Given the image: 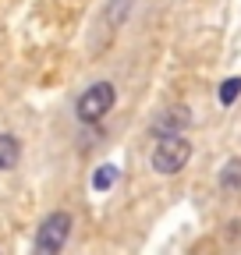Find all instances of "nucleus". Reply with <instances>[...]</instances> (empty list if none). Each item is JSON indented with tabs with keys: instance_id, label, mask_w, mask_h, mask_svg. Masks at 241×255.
Returning <instances> with one entry per match:
<instances>
[{
	"instance_id": "obj_3",
	"label": "nucleus",
	"mask_w": 241,
	"mask_h": 255,
	"mask_svg": "<svg viewBox=\"0 0 241 255\" xmlns=\"http://www.w3.org/2000/svg\"><path fill=\"white\" fill-rule=\"evenodd\" d=\"M71 238V213H50L36 234V252L39 255H57Z\"/></svg>"
},
{
	"instance_id": "obj_5",
	"label": "nucleus",
	"mask_w": 241,
	"mask_h": 255,
	"mask_svg": "<svg viewBox=\"0 0 241 255\" xmlns=\"http://www.w3.org/2000/svg\"><path fill=\"white\" fill-rule=\"evenodd\" d=\"M21 156V145L14 135H0V170H11Z\"/></svg>"
},
{
	"instance_id": "obj_4",
	"label": "nucleus",
	"mask_w": 241,
	"mask_h": 255,
	"mask_svg": "<svg viewBox=\"0 0 241 255\" xmlns=\"http://www.w3.org/2000/svg\"><path fill=\"white\" fill-rule=\"evenodd\" d=\"M188 124H192L188 107H170V110H163V114L153 121V135H156V138H160V135H181Z\"/></svg>"
},
{
	"instance_id": "obj_7",
	"label": "nucleus",
	"mask_w": 241,
	"mask_h": 255,
	"mask_svg": "<svg viewBox=\"0 0 241 255\" xmlns=\"http://www.w3.org/2000/svg\"><path fill=\"white\" fill-rule=\"evenodd\" d=\"M114 184H117V167H110V163L96 167V174H93V188H96V191H110Z\"/></svg>"
},
{
	"instance_id": "obj_1",
	"label": "nucleus",
	"mask_w": 241,
	"mask_h": 255,
	"mask_svg": "<svg viewBox=\"0 0 241 255\" xmlns=\"http://www.w3.org/2000/svg\"><path fill=\"white\" fill-rule=\"evenodd\" d=\"M188 159H192V142L185 135H160L149 163H153L156 174H177V170H185Z\"/></svg>"
},
{
	"instance_id": "obj_8",
	"label": "nucleus",
	"mask_w": 241,
	"mask_h": 255,
	"mask_svg": "<svg viewBox=\"0 0 241 255\" xmlns=\"http://www.w3.org/2000/svg\"><path fill=\"white\" fill-rule=\"evenodd\" d=\"M238 96H241V78H227V82L220 85V103H224V107H231Z\"/></svg>"
},
{
	"instance_id": "obj_2",
	"label": "nucleus",
	"mask_w": 241,
	"mask_h": 255,
	"mask_svg": "<svg viewBox=\"0 0 241 255\" xmlns=\"http://www.w3.org/2000/svg\"><path fill=\"white\" fill-rule=\"evenodd\" d=\"M114 100H117L114 85H110V82H96V85H89V89L78 96L75 114H78V121H82V124H100V121L110 114Z\"/></svg>"
},
{
	"instance_id": "obj_6",
	"label": "nucleus",
	"mask_w": 241,
	"mask_h": 255,
	"mask_svg": "<svg viewBox=\"0 0 241 255\" xmlns=\"http://www.w3.org/2000/svg\"><path fill=\"white\" fill-rule=\"evenodd\" d=\"M220 188L224 191H241V159H227L220 170Z\"/></svg>"
}]
</instances>
